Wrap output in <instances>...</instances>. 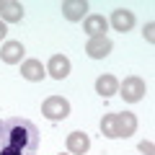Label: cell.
<instances>
[{"instance_id":"1","label":"cell","mask_w":155,"mask_h":155,"mask_svg":"<svg viewBox=\"0 0 155 155\" xmlns=\"http://www.w3.org/2000/svg\"><path fill=\"white\" fill-rule=\"evenodd\" d=\"M39 150V127L23 116L0 119V155H34Z\"/></svg>"},{"instance_id":"2","label":"cell","mask_w":155,"mask_h":155,"mask_svg":"<svg viewBox=\"0 0 155 155\" xmlns=\"http://www.w3.org/2000/svg\"><path fill=\"white\" fill-rule=\"evenodd\" d=\"M41 114H44L49 122H62V119L70 116V104H67V98H62V96H49V98L41 104Z\"/></svg>"},{"instance_id":"3","label":"cell","mask_w":155,"mask_h":155,"mask_svg":"<svg viewBox=\"0 0 155 155\" xmlns=\"http://www.w3.org/2000/svg\"><path fill=\"white\" fill-rule=\"evenodd\" d=\"M119 91H122V98L124 101H129V104H137V101H142V96H145V80L142 78H137V75H129V78H124V83L119 85Z\"/></svg>"},{"instance_id":"4","label":"cell","mask_w":155,"mask_h":155,"mask_svg":"<svg viewBox=\"0 0 155 155\" xmlns=\"http://www.w3.org/2000/svg\"><path fill=\"white\" fill-rule=\"evenodd\" d=\"M111 47L114 44H111L109 36H93V39H88L85 52H88V57H93V60H104V57H109Z\"/></svg>"},{"instance_id":"5","label":"cell","mask_w":155,"mask_h":155,"mask_svg":"<svg viewBox=\"0 0 155 155\" xmlns=\"http://www.w3.org/2000/svg\"><path fill=\"white\" fill-rule=\"evenodd\" d=\"M111 26H114V31H122V34L132 31V26H134V13L127 11V8H116V11L111 13Z\"/></svg>"},{"instance_id":"6","label":"cell","mask_w":155,"mask_h":155,"mask_svg":"<svg viewBox=\"0 0 155 155\" xmlns=\"http://www.w3.org/2000/svg\"><path fill=\"white\" fill-rule=\"evenodd\" d=\"M137 132V116L132 111L116 114V137H132Z\"/></svg>"},{"instance_id":"7","label":"cell","mask_w":155,"mask_h":155,"mask_svg":"<svg viewBox=\"0 0 155 155\" xmlns=\"http://www.w3.org/2000/svg\"><path fill=\"white\" fill-rule=\"evenodd\" d=\"M88 13V3L85 0H65L62 3V16L67 21H83Z\"/></svg>"},{"instance_id":"8","label":"cell","mask_w":155,"mask_h":155,"mask_svg":"<svg viewBox=\"0 0 155 155\" xmlns=\"http://www.w3.org/2000/svg\"><path fill=\"white\" fill-rule=\"evenodd\" d=\"M67 150L72 155H85L91 150V137L85 132H70L67 134Z\"/></svg>"},{"instance_id":"9","label":"cell","mask_w":155,"mask_h":155,"mask_svg":"<svg viewBox=\"0 0 155 155\" xmlns=\"http://www.w3.org/2000/svg\"><path fill=\"white\" fill-rule=\"evenodd\" d=\"M47 72H49L54 80H65V78L70 75V60H67L65 54H54L49 60V65H47Z\"/></svg>"},{"instance_id":"10","label":"cell","mask_w":155,"mask_h":155,"mask_svg":"<svg viewBox=\"0 0 155 155\" xmlns=\"http://www.w3.org/2000/svg\"><path fill=\"white\" fill-rule=\"evenodd\" d=\"M23 44L21 41H5L3 44V49H0V60L8 62V65H18V62L23 60Z\"/></svg>"},{"instance_id":"11","label":"cell","mask_w":155,"mask_h":155,"mask_svg":"<svg viewBox=\"0 0 155 155\" xmlns=\"http://www.w3.org/2000/svg\"><path fill=\"white\" fill-rule=\"evenodd\" d=\"M83 28H85V34H88L91 39H93V36H106L109 21H106L104 16H98V13H93V16H88V18H85Z\"/></svg>"},{"instance_id":"12","label":"cell","mask_w":155,"mask_h":155,"mask_svg":"<svg viewBox=\"0 0 155 155\" xmlns=\"http://www.w3.org/2000/svg\"><path fill=\"white\" fill-rule=\"evenodd\" d=\"M21 75L26 78V80H31V83H39V80H44L47 70H44V65L39 60H26L21 65Z\"/></svg>"},{"instance_id":"13","label":"cell","mask_w":155,"mask_h":155,"mask_svg":"<svg viewBox=\"0 0 155 155\" xmlns=\"http://www.w3.org/2000/svg\"><path fill=\"white\" fill-rule=\"evenodd\" d=\"M0 16H3V21H8V23H18L23 18V5L16 3V0H8V3L0 5Z\"/></svg>"},{"instance_id":"14","label":"cell","mask_w":155,"mask_h":155,"mask_svg":"<svg viewBox=\"0 0 155 155\" xmlns=\"http://www.w3.org/2000/svg\"><path fill=\"white\" fill-rule=\"evenodd\" d=\"M116 91H119V80H116L114 75H101L98 80H96V93H98V96H104V98L114 96Z\"/></svg>"},{"instance_id":"15","label":"cell","mask_w":155,"mask_h":155,"mask_svg":"<svg viewBox=\"0 0 155 155\" xmlns=\"http://www.w3.org/2000/svg\"><path fill=\"white\" fill-rule=\"evenodd\" d=\"M101 132H104V137L116 140V114H106L101 119Z\"/></svg>"},{"instance_id":"16","label":"cell","mask_w":155,"mask_h":155,"mask_svg":"<svg viewBox=\"0 0 155 155\" xmlns=\"http://www.w3.org/2000/svg\"><path fill=\"white\" fill-rule=\"evenodd\" d=\"M142 36L147 39L150 44H153V41H155V23H147V26L142 28Z\"/></svg>"},{"instance_id":"17","label":"cell","mask_w":155,"mask_h":155,"mask_svg":"<svg viewBox=\"0 0 155 155\" xmlns=\"http://www.w3.org/2000/svg\"><path fill=\"white\" fill-rule=\"evenodd\" d=\"M140 150H142L145 155H153V153H155V147H153V142H140Z\"/></svg>"},{"instance_id":"18","label":"cell","mask_w":155,"mask_h":155,"mask_svg":"<svg viewBox=\"0 0 155 155\" xmlns=\"http://www.w3.org/2000/svg\"><path fill=\"white\" fill-rule=\"evenodd\" d=\"M5 34H8V28H5V23L0 21V39H5Z\"/></svg>"},{"instance_id":"19","label":"cell","mask_w":155,"mask_h":155,"mask_svg":"<svg viewBox=\"0 0 155 155\" xmlns=\"http://www.w3.org/2000/svg\"><path fill=\"white\" fill-rule=\"evenodd\" d=\"M0 5H3V3H0Z\"/></svg>"}]
</instances>
